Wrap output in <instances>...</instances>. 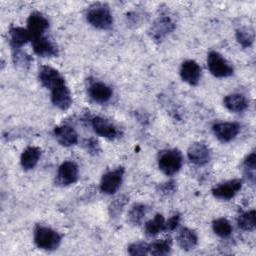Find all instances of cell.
Here are the masks:
<instances>
[{
    "instance_id": "1",
    "label": "cell",
    "mask_w": 256,
    "mask_h": 256,
    "mask_svg": "<svg viewBox=\"0 0 256 256\" xmlns=\"http://www.w3.org/2000/svg\"><path fill=\"white\" fill-rule=\"evenodd\" d=\"M86 19L93 27L102 30L111 28L113 24V17L109 7L100 3L89 7L86 13Z\"/></svg>"
},
{
    "instance_id": "2",
    "label": "cell",
    "mask_w": 256,
    "mask_h": 256,
    "mask_svg": "<svg viewBox=\"0 0 256 256\" xmlns=\"http://www.w3.org/2000/svg\"><path fill=\"white\" fill-rule=\"evenodd\" d=\"M34 242L43 250H55L61 242V236L53 229L46 226H37L34 231Z\"/></svg>"
},
{
    "instance_id": "3",
    "label": "cell",
    "mask_w": 256,
    "mask_h": 256,
    "mask_svg": "<svg viewBox=\"0 0 256 256\" xmlns=\"http://www.w3.org/2000/svg\"><path fill=\"white\" fill-rule=\"evenodd\" d=\"M182 162L183 157L181 152L177 149H169L161 152L158 159V166L164 174L171 176L180 170Z\"/></svg>"
},
{
    "instance_id": "4",
    "label": "cell",
    "mask_w": 256,
    "mask_h": 256,
    "mask_svg": "<svg viewBox=\"0 0 256 256\" xmlns=\"http://www.w3.org/2000/svg\"><path fill=\"white\" fill-rule=\"evenodd\" d=\"M207 64L209 71L215 77L223 78L233 74L232 65L218 52L211 51L207 57Z\"/></svg>"
},
{
    "instance_id": "5",
    "label": "cell",
    "mask_w": 256,
    "mask_h": 256,
    "mask_svg": "<svg viewBox=\"0 0 256 256\" xmlns=\"http://www.w3.org/2000/svg\"><path fill=\"white\" fill-rule=\"evenodd\" d=\"M124 175V168L119 167L105 173L100 182V190L105 194L115 193L121 186Z\"/></svg>"
},
{
    "instance_id": "6",
    "label": "cell",
    "mask_w": 256,
    "mask_h": 256,
    "mask_svg": "<svg viewBox=\"0 0 256 256\" xmlns=\"http://www.w3.org/2000/svg\"><path fill=\"white\" fill-rule=\"evenodd\" d=\"M38 78L41 84L47 89H50L51 91L65 84V80L63 76L56 69L50 66H42L41 69L39 70Z\"/></svg>"
},
{
    "instance_id": "7",
    "label": "cell",
    "mask_w": 256,
    "mask_h": 256,
    "mask_svg": "<svg viewBox=\"0 0 256 256\" xmlns=\"http://www.w3.org/2000/svg\"><path fill=\"white\" fill-rule=\"evenodd\" d=\"M241 187H242L241 179H232L215 186L212 189V194L217 199L229 200L237 194V192L241 189Z\"/></svg>"
},
{
    "instance_id": "8",
    "label": "cell",
    "mask_w": 256,
    "mask_h": 256,
    "mask_svg": "<svg viewBox=\"0 0 256 256\" xmlns=\"http://www.w3.org/2000/svg\"><path fill=\"white\" fill-rule=\"evenodd\" d=\"M48 19L39 12H33L30 14L27 20V30L31 35V41L38 37L43 36V33L48 29Z\"/></svg>"
},
{
    "instance_id": "9",
    "label": "cell",
    "mask_w": 256,
    "mask_h": 256,
    "mask_svg": "<svg viewBox=\"0 0 256 256\" xmlns=\"http://www.w3.org/2000/svg\"><path fill=\"white\" fill-rule=\"evenodd\" d=\"M187 156L193 164L202 166L210 161L211 152L207 145H205L204 143L196 142L191 144L188 148Z\"/></svg>"
},
{
    "instance_id": "10",
    "label": "cell",
    "mask_w": 256,
    "mask_h": 256,
    "mask_svg": "<svg viewBox=\"0 0 256 256\" xmlns=\"http://www.w3.org/2000/svg\"><path fill=\"white\" fill-rule=\"evenodd\" d=\"M78 179V166L73 161L63 162L58 169L57 183L62 186L73 184Z\"/></svg>"
},
{
    "instance_id": "11",
    "label": "cell",
    "mask_w": 256,
    "mask_h": 256,
    "mask_svg": "<svg viewBox=\"0 0 256 256\" xmlns=\"http://www.w3.org/2000/svg\"><path fill=\"white\" fill-rule=\"evenodd\" d=\"M214 135L222 142L233 140L240 131L239 124L235 122H220L213 125Z\"/></svg>"
},
{
    "instance_id": "12",
    "label": "cell",
    "mask_w": 256,
    "mask_h": 256,
    "mask_svg": "<svg viewBox=\"0 0 256 256\" xmlns=\"http://www.w3.org/2000/svg\"><path fill=\"white\" fill-rule=\"evenodd\" d=\"M180 75L183 81L190 85L198 84L201 76V68L194 60H186L182 63Z\"/></svg>"
},
{
    "instance_id": "13",
    "label": "cell",
    "mask_w": 256,
    "mask_h": 256,
    "mask_svg": "<svg viewBox=\"0 0 256 256\" xmlns=\"http://www.w3.org/2000/svg\"><path fill=\"white\" fill-rule=\"evenodd\" d=\"M92 127L96 134L107 139H114L118 135L117 128L107 119L96 116L92 119Z\"/></svg>"
},
{
    "instance_id": "14",
    "label": "cell",
    "mask_w": 256,
    "mask_h": 256,
    "mask_svg": "<svg viewBox=\"0 0 256 256\" xmlns=\"http://www.w3.org/2000/svg\"><path fill=\"white\" fill-rule=\"evenodd\" d=\"M34 52L41 57H52L58 54L56 45L45 36L38 37L32 40Z\"/></svg>"
},
{
    "instance_id": "15",
    "label": "cell",
    "mask_w": 256,
    "mask_h": 256,
    "mask_svg": "<svg viewBox=\"0 0 256 256\" xmlns=\"http://www.w3.org/2000/svg\"><path fill=\"white\" fill-rule=\"evenodd\" d=\"M52 103L61 110H67L72 104V97L68 87L63 84L51 91Z\"/></svg>"
},
{
    "instance_id": "16",
    "label": "cell",
    "mask_w": 256,
    "mask_h": 256,
    "mask_svg": "<svg viewBox=\"0 0 256 256\" xmlns=\"http://www.w3.org/2000/svg\"><path fill=\"white\" fill-rule=\"evenodd\" d=\"M54 136L56 140L65 147L72 146L77 143L78 135L76 131L69 125L56 126L54 128Z\"/></svg>"
},
{
    "instance_id": "17",
    "label": "cell",
    "mask_w": 256,
    "mask_h": 256,
    "mask_svg": "<svg viewBox=\"0 0 256 256\" xmlns=\"http://www.w3.org/2000/svg\"><path fill=\"white\" fill-rule=\"evenodd\" d=\"M89 96L98 103H105L110 100L112 96V90L103 82L95 81L90 84L88 88Z\"/></svg>"
},
{
    "instance_id": "18",
    "label": "cell",
    "mask_w": 256,
    "mask_h": 256,
    "mask_svg": "<svg viewBox=\"0 0 256 256\" xmlns=\"http://www.w3.org/2000/svg\"><path fill=\"white\" fill-rule=\"evenodd\" d=\"M175 28L174 23L169 17L158 18L151 27V36L155 40H161Z\"/></svg>"
},
{
    "instance_id": "19",
    "label": "cell",
    "mask_w": 256,
    "mask_h": 256,
    "mask_svg": "<svg viewBox=\"0 0 256 256\" xmlns=\"http://www.w3.org/2000/svg\"><path fill=\"white\" fill-rule=\"evenodd\" d=\"M176 240L181 249L188 251L193 249L197 245L198 237L193 230L184 227L178 231Z\"/></svg>"
},
{
    "instance_id": "20",
    "label": "cell",
    "mask_w": 256,
    "mask_h": 256,
    "mask_svg": "<svg viewBox=\"0 0 256 256\" xmlns=\"http://www.w3.org/2000/svg\"><path fill=\"white\" fill-rule=\"evenodd\" d=\"M31 40L29 31L22 27H12L9 30V42L14 50L20 49L24 44Z\"/></svg>"
},
{
    "instance_id": "21",
    "label": "cell",
    "mask_w": 256,
    "mask_h": 256,
    "mask_svg": "<svg viewBox=\"0 0 256 256\" xmlns=\"http://www.w3.org/2000/svg\"><path fill=\"white\" fill-rule=\"evenodd\" d=\"M41 156V150L38 147L35 146H30L26 148L20 158L21 166L25 170H31L33 169L36 164L38 163V160Z\"/></svg>"
},
{
    "instance_id": "22",
    "label": "cell",
    "mask_w": 256,
    "mask_h": 256,
    "mask_svg": "<svg viewBox=\"0 0 256 256\" xmlns=\"http://www.w3.org/2000/svg\"><path fill=\"white\" fill-rule=\"evenodd\" d=\"M223 103L225 107L231 112H242L248 107V101L246 97L238 93L227 95L224 98Z\"/></svg>"
},
{
    "instance_id": "23",
    "label": "cell",
    "mask_w": 256,
    "mask_h": 256,
    "mask_svg": "<svg viewBox=\"0 0 256 256\" xmlns=\"http://www.w3.org/2000/svg\"><path fill=\"white\" fill-rule=\"evenodd\" d=\"M165 219L161 214H156L153 219L149 220L145 224V232L149 236H155L161 231H164Z\"/></svg>"
},
{
    "instance_id": "24",
    "label": "cell",
    "mask_w": 256,
    "mask_h": 256,
    "mask_svg": "<svg viewBox=\"0 0 256 256\" xmlns=\"http://www.w3.org/2000/svg\"><path fill=\"white\" fill-rule=\"evenodd\" d=\"M171 251V240L160 239L152 244H149V253L155 256H163L169 254Z\"/></svg>"
},
{
    "instance_id": "25",
    "label": "cell",
    "mask_w": 256,
    "mask_h": 256,
    "mask_svg": "<svg viewBox=\"0 0 256 256\" xmlns=\"http://www.w3.org/2000/svg\"><path fill=\"white\" fill-rule=\"evenodd\" d=\"M255 217H256V213L254 209L244 212L238 217V220H237L238 226L242 230L253 231L255 228Z\"/></svg>"
},
{
    "instance_id": "26",
    "label": "cell",
    "mask_w": 256,
    "mask_h": 256,
    "mask_svg": "<svg viewBox=\"0 0 256 256\" xmlns=\"http://www.w3.org/2000/svg\"><path fill=\"white\" fill-rule=\"evenodd\" d=\"M147 207L143 204H134L128 212V220L134 225H139L146 215Z\"/></svg>"
},
{
    "instance_id": "27",
    "label": "cell",
    "mask_w": 256,
    "mask_h": 256,
    "mask_svg": "<svg viewBox=\"0 0 256 256\" xmlns=\"http://www.w3.org/2000/svg\"><path fill=\"white\" fill-rule=\"evenodd\" d=\"M213 231L220 237H227L232 232V226L226 218H218L212 223Z\"/></svg>"
},
{
    "instance_id": "28",
    "label": "cell",
    "mask_w": 256,
    "mask_h": 256,
    "mask_svg": "<svg viewBox=\"0 0 256 256\" xmlns=\"http://www.w3.org/2000/svg\"><path fill=\"white\" fill-rule=\"evenodd\" d=\"M236 39L242 47L247 48L250 47L254 41V33L247 28H240L236 31Z\"/></svg>"
},
{
    "instance_id": "29",
    "label": "cell",
    "mask_w": 256,
    "mask_h": 256,
    "mask_svg": "<svg viewBox=\"0 0 256 256\" xmlns=\"http://www.w3.org/2000/svg\"><path fill=\"white\" fill-rule=\"evenodd\" d=\"M128 253L130 255H146L149 253V244L145 242H135L129 245Z\"/></svg>"
},
{
    "instance_id": "30",
    "label": "cell",
    "mask_w": 256,
    "mask_h": 256,
    "mask_svg": "<svg viewBox=\"0 0 256 256\" xmlns=\"http://www.w3.org/2000/svg\"><path fill=\"white\" fill-rule=\"evenodd\" d=\"M13 61L18 66L26 67V66L30 65V63L32 61V58L28 54H26L25 52L18 49V50H15V52L13 54Z\"/></svg>"
},
{
    "instance_id": "31",
    "label": "cell",
    "mask_w": 256,
    "mask_h": 256,
    "mask_svg": "<svg viewBox=\"0 0 256 256\" xmlns=\"http://www.w3.org/2000/svg\"><path fill=\"white\" fill-rule=\"evenodd\" d=\"M244 166L248 170V173H249L250 177H252V180L254 181V178H255L254 171H255V168H256V155H255V152H251L246 157V159L244 160Z\"/></svg>"
},
{
    "instance_id": "32",
    "label": "cell",
    "mask_w": 256,
    "mask_h": 256,
    "mask_svg": "<svg viewBox=\"0 0 256 256\" xmlns=\"http://www.w3.org/2000/svg\"><path fill=\"white\" fill-rule=\"evenodd\" d=\"M180 221V216L178 214L173 215L172 217H170L167 221H165V227H164V231H173L174 229H176V227L178 226Z\"/></svg>"
},
{
    "instance_id": "33",
    "label": "cell",
    "mask_w": 256,
    "mask_h": 256,
    "mask_svg": "<svg viewBox=\"0 0 256 256\" xmlns=\"http://www.w3.org/2000/svg\"><path fill=\"white\" fill-rule=\"evenodd\" d=\"M160 191L163 194H169V193H173L175 191V185L173 182H167L164 183L160 186Z\"/></svg>"
},
{
    "instance_id": "34",
    "label": "cell",
    "mask_w": 256,
    "mask_h": 256,
    "mask_svg": "<svg viewBox=\"0 0 256 256\" xmlns=\"http://www.w3.org/2000/svg\"><path fill=\"white\" fill-rule=\"evenodd\" d=\"M124 204H125V202H123L121 198L116 199V201L113 203V205L110 208V209H112V213H119V212H121V209L124 206Z\"/></svg>"
},
{
    "instance_id": "35",
    "label": "cell",
    "mask_w": 256,
    "mask_h": 256,
    "mask_svg": "<svg viewBox=\"0 0 256 256\" xmlns=\"http://www.w3.org/2000/svg\"><path fill=\"white\" fill-rule=\"evenodd\" d=\"M86 146H87V150H89V151H97V143L94 142L92 139H90L88 141Z\"/></svg>"
}]
</instances>
